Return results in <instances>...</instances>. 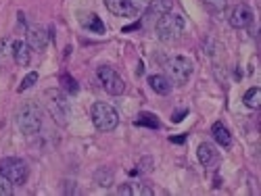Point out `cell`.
Wrapping results in <instances>:
<instances>
[{
	"label": "cell",
	"mask_w": 261,
	"mask_h": 196,
	"mask_svg": "<svg viewBox=\"0 0 261 196\" xmlns=\"http://www.w3.org/2000/svg\"><path fill=\"white\" fill-rule=\"evenodd\" d=\"M17 127L21 134L34 136L42 127V108L36 102H25L17 113Z\"/></svg>",
	"instance_id": "cell-1"
},
{
	"label": "cell",
	"mask_w": 261,
	"mask_h": 196,
	"mask_svg": "<svg viewBox=\"0 0 261 196\" xmlns=\"http://www.w3.org/2000/svg\"><path fill=\"white\" fill-rule=\"evenodd\" d=\"M46 98V108L50 117L59 123V125H67L69 123V115H71V104L61 90H46L44 92Z\"/></svg>",
	"instance_id": "cell-2"
},
{
	"label": "cell",
	"mask_w": 261,
	"mask_h": 196,
	"mask_svg": "<svg viewBox=\"0 0 261 196\" xmlns=\"http://www.w3.org/2000/svg\"><path fill=\"white\" fill-rule=\"evenodd\" d=\"M155 32H157V38L161 42H176L182 36V32H184V19H182V15L167 13V15L159 17L157 23H155Z\"/></svg>",
	"instance_id": "cell-3"
},
{
	"label": "cell",
	"mask_w": 261,
	"mask_h": 196,
	"mask_svg": "<svg viewBox=\"0 0 261 196\" xmlns=\"http://www.w3.org/2000/svg\"><path fill=\"white\" fill-rule=\"evenodd\" d=\"M90 117H92V123L98 132H113L119 123L117 111L107 102H94L90 108Z\"/></svg>",
	"instance_id": "cell-4"
},
{
	"label": "cell",
	"mask_w": 261,
	"mask_h": 196,
	"mask_svg": "<svg viewBox=\"0 0 261 196\" xmlns=\"http://www.w3.org/2000/svg\"><path fill=\"white\" fill-rule=\"evenodd\" d=\"M0 176H5L7 180L13 182V186H21L28 182L30 176V167L23 159H17V157H7V159H0Z\"/></svg>",
	"instance_id": "cell-5"
},
{
	"label": "cell",
	"mask_w": 261,
	"mask_h": 196,
	"mask_svg": "<svg viewBox=\"0 0 261 196\" xmlns=\"http://www.w3.org/2000/svg\"><path fill=\"white\" fill-rule=\"evenodd\" d=\"M165 69L169 73V79L176 83H186L194 73V63L188 57H171L165 63Z\"/></svg>",
	"instance_id": "cell-6"
},
{
	"label": "cell",
	"mask_w": 261,
	"mask_h": 196,
	"mask_svg": "<svg viewBox=\"0 0 261 196\" xmlns=\"http://www.w3.org/2000/svg\"><path fill=\"white\" fill-rule=\"evenodd\" d=\"M96 77L102 86V90L107 94H111V96H119L125 92V81L121 79V75L113 69V67H107V65H102V67L96 69Z\"/></svg>",
	"instance_id": "cell-7"
},
{
	"label": "cell",
	"mask_w": 261,
	"mask_h": 196,
	"mask_svg": "<svg viewBox=\"0 0 261 196\" xmlns=\"http://www.w3.org/2000/svg\"><path fill=\"white\" fill-rule=\"evenodd\" d=\"M107 11L115 15V17H127V19H132L136 17L138 9L132 5V0H102Z\"/></svg>",
	"instance_id": "cell-8"
},
{
	"label": "cell",
	"mask_w": 261,
	"mask_h": 196,
	"mask_svg": "<svg viewBox=\"0 0 261 196\" xmlns=\"http://www.w3.org/2000/svg\"><path fill=\"white\" fill-rule=\"evenodd\" d=\"M253 23V11L247 5H236L230 13V25L236 30H245Z\"/></svg>",
	"instance_id": "cell-9"
},
{
	"label": "cell",
	"mask_w": 261,
	"mask_h": 196,
	"mask_svg": "<svg viewBox=\"0 0 261 196\" xmlns=\"http://www.w3.org/2000/svg\"><path fill=\"white\" fill-rule=\"evenodd\" d=\"M28 46L32 50H38V52L46 50V46H48V32L44 27H38V25L30 27L28 30Z\"/></svg>",
	"instance_id": "cell-10"
},
{
	"label": "cell",
	"mask_w": 261,
	"mask_h": 196,
	"mask_svg": "<svg viewBox=\"0 0 261 196\" xmlns=\"http://www.w3.org/2000/svg\"><path fill=\"white\" fill-rule=\"evenodd\" d=\"M171 5H173V0H150V3L146 5V19L150 21H157L159 17L167 15L171 11Z\"/></svg>",
	"instance_id": "cell-11"
},
{
	"label": "cell",
	"mask_w": 261,
	"mask_h": 196,
	"mask_svg": "<svg viewBox=\"0 0 261 196\" xmlns=\"http://www.w3.org/2000/svg\"><path fill=\"white\" fill-rule=\"evenodd\" d=\"M148 86L153 88V92L165 96V94L171 92V86H173V83H171V79H169L167 75H163V73H155V75H150V77H148Z\"/></svg>",
	"instance_id": "cell-12"
},
{
	"label": "cell",
	"mask_w": 261,
	"mask_h": 196,
	"mask_svg": "<svg viewBox=\"0 0 261 196\" xmlns=\"http://www.w3.org/2000/svg\"><path fill=\"white\" fill-rule=\"evenodd\" d=\"M80 23L84 30H88L92 34H105V23L100 21V17L96 13H84L80 17Z\"/></svg>",
	"instance_id": "cell-13"
},
{
	"label": "cell",
	"mask_w": 261,
	"mask_h": 196,
	"mask_svg": "<svg viewBox=\"0 0 261 196\" xmlns=\"http://www.w3.org/2000/svg\"><path fill=\"white\" fill-rule=\"evenodd\" d=\"M13 59H15V63L19 65V67H28L30 65V46H28V42H21V40H17V42H13Z\"/></svg>",
	"instance_id": "cell-14"
},
{
	"label": "cell",
	"mask_w": 261,
	"mask_h": 196,
	"mask_svg": "<svg viewBox=\"0 0 261 196\" xmlns=\"http://www.w3.org/2000/svg\"><path fill=\"white\" fill-rule=\"evenodd\" d=\"M211 134H213L215 142L220 144V146H226V148H228V146L232 144V134H230V129H228L222 121H215V123H213Z\"/></svg>",
	"instance_id": "cell-15"
},
{
	"label": "cell",
	"mask_w": 261,
	"mask_h": 196,
	"mask_svg": "<svg viewBox=\"0 0 261 196\" xmlns=\"http://www.w3.org/2000/svg\"><path fill=\"white\" fill-rule=\"evenodd\" d=\"M197 157H199L201 165L209 167V165L217 159V152H215V148H213L209 142H201V144H199V150H197Z\"/></svg>",
	"instance_id": "cell-16"
},
{
	"label": "cell",
	"mask_w": 261,
	"mask_h": 196,
	"mask_svg": "<svg viewBox=\"0 0 261 196\" xmlns=\"http://www.w3.org/2000/svg\"><path fill=\"white\" fill-rule=\"evenodd\" d=\"M243 102H245L249 108H259V106H261V90H259V88L247 90L245 96H243Z\"/></svg>",
	"instance_id": "cell-17"
},
{
	"label": "cell",
	"mask_w": 261,
	"mask_h": 196,
	"mask_svg": "<svg viewBox=\"0 0 261 196\" xmlns=\"http://www.w3.org/2000/svg\"><path fill=\"white\" fill-rule=\"evenodd\" d=\"M96 182H98V186H102V188H109V186H111L113 184V173L111 171H109L107 167H102V169H98L96 171Z\"/></svg>",
	"instance_id": "cell-18"
},
{
	"label": "cell",
	"mask_w": 261,
	"mask_h": 196,
	"mask_svg": "<svg viewBox=\"0 0 261 196\" xmlns=\"http://www.w3.org/2000/svg\"><path fill=\"white\" fill-rule=\"evenodd\" d=\"M136 125H146V127L157 129V127H159V119H157L153 113H140L138 119H136Z\"/></svg>",
	"instance_id": "cell-19"
},
{
	"label": "cell",
	"mask_w": 261,
	"mask_h": 196,
	"mask_svg": "<svg viewBox=\"0 0 261 196\" xmlns=\"http://www.w3.org/2000/svg\"><path fill=\"white\" fill-rule=\"evenodd\" d=\"M61 83H63V88L67 90L69 94H75V92L80 90V86L75 83V79H73V77H69L67 73H63V75H61Z\"/></svg>",
	"instance_id": "cell-20"
},
{
	"label": "cell",
	"mask_w": 261,
	"mask_h": 196,
	"mask_svg": "<svg viewBox=\"0 0 261 196\" xmlns=\"http://www.w3.org/2000/svg\"><path fill=\"white\" fill-rule=\"evenodd\" d=\"M38 81V73L36 71H32V73H28L25 77H23V81H21V86H19V92H23V90H28V88H32V86Z\"/></svg>",
	"instance_id": "cell-21"
},
{
	"label": "cell",
	"mask_w": 261,
	"mask_h": 196,
	"mask_svg": "<svg viewBox=\"0 0 261 196\" xmlns=\"http://www.w3.org/2000/svg\"><path fill=\"white\" fill-rule=\"evenodd\" d=\"M13 194V182L7 180L5 176H0V196H11Z\"/></svg>",
	"instance_id": "cell-22"
},
{
	"label": "cell",
	"mask_w": 261,
	"mask_h": 196,
	"mask_svg": "<svg viewBox=\"0 0 261 196\" xmlns=\"http://www.w3.org/2000/svg\"><path fill=\"white\" fill-rule=\"evenodd\" d=\"M207 3H209L213 9H224V7H226V0H207Z\"/></svg>",
	"instance_id": "cell-23"
},
{
	"label": "cell",
	"mask_w": 261,
	"mask_h": 196,
	"mask_svg": "<svg viewBox=\"0 0 261 196\" xmlns=\"http://www.w3.org/2000/svg\"><path fill=\"white\" fill-rule=\"evenodd\" d=\"M186 113H188V111H180V113H173V115H171V121H173V123H180V121L184 119V115H186Z\"/></svg>",
	"instance_id": "cell-24"
},
{
	"label": "cell",
	"mask_w": 261,
	"mask_h": 196,
	"mask_svg": "<svg viewBox=\"0 0 261 196\" xmlns=\"http://www.w3.org/2000/svg\"><path fill=\"white\" fill-rule=\"evenodd\" d=\"M150 3V0H132V5L136 7V9H140V7H146Z\"/></svg>",
	"instance_id": "cell-25"
},
{
	"label": "cell",
	"mask_w": 261,
	"mask_h": 196,
	"mask_svg": "<svg viewBox=\"0 0 261 196\" xmlns=\"http://www.w3.org/2000/svg\"><path fill=\"white\" fill-rule=\"evenodd\" d=\"M119 194H132V186H129V184L121 186V188H119Z\"/></svg>",
	"instance_id": "cell-26"
},
{
	"label": "cell",
	"mask_w": 261,
	"mask_h": 196,
	"mask_svg": "<svg viewBox=\"0 0 261 196\" xmlns=\"http://www.w3.org/2000/svg\"><path fill=\"white\" fill-rule=\"evenodd\" d=\"M184 140H186L184 136H180V138H171V142H184Z\"/></svg>",
	"instance_id": "cell-27"
}]
</instances>
